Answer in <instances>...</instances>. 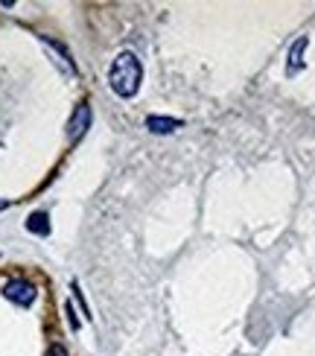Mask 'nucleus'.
<instances>
[{
    "label": "nucleus",
    "instance_id": "2",
    "mask_svg": "<svg viewBox=\"0 0 315 356\" xmlns=\"http://www.w3.org/2000/svg\"><path fill=\"white\" fill-rule=\"evenodd\" d=\"M3 295L12 301V304H18V307H29L35 301V295H38V289H35V284H29V280H24V277H15V280H9V284L3 286Z\"/></svg>",
    "mask_w": 315,
    "mask_h": 356
},
{
    "label": "nucleus",
    "instance_id": "6",
    "mask_svg": "<svg viewBox=\"0 0 315 356\" xmlns=\"http://www.w3.org/2000/svg\"><path fill=\"white\" fill-rule=\"evenodd\" d=\"M304 47H307V38H301L292 47V53H289V73H295L298 67H301V53H304Z\"/></svg>",
    "mask_w": 315,
    "mask_h": 356
},
{
    "label": "nucleus",
    "instance_id": "8",
    "mask_svg": "<svg viewBox=\"0 0 315 356\" xmlns=\"http://www.w3.org/2000/svg\"><path fill=\"white\" fill-rule=\"evenodd\" d=\"M50 356H67V353H65V348L56 345V348H50Z\"/></svg>",
    "mask_w": 315,
    "mask_h": 356
},
{
    "label": "nucleus",
    "instance_id": "4",
    "mask_svg": "<svg viewBox=\"0 0 315 356\" xmlns=\"http://www.w3.org/2000/svg\"><path fill=\"white\" fill-rule=\"evenodd\" d=\"M178 126H181V120H172V117H146V129L155 135H170Z\"/></svg>",
    "mask_w": 315,
    "mask_h": 356
},
{
    "label": "nucleus",
    "instance_id": "5",
    "mask_svg": "<svg viewBox=\"0 0 315 356\" xmlns=\"http://www.w3.org/2000/svg\"><path fill=\"white\" fill-rule=\"evenodd\" d=\"M26 231H33V234H38V236H47V234H50V216L44 213V211L29 213V219H26Z\"/></svg>",
    "mask_w": 315,
    "mask_h": 356
},
{
    "label": "nucleus",
    "instance_id": "3",
    "mask_svg": "<svg viewBox=\"0 0 315 356\" xmlns=\"http://www.w3.org/2000/svg\"><path fill=\"white\" fill-rule=\"evenodd\" d=\"M88 126H91V106H88V102H79L76 111H73V117H70V123H67V138L79 140L88 131Z\"/></svg>",
    "mask_w": 315,
    "mask_h": 356
},
{
    "label": "nucleus",
    "instance_id": "9",
    "mask_svg": "<svg viewBox=\"0 0 315 356\" xmlns=\"http://www.w3.org/2000/svg\"><path fill=\"white\" fill-rule=\"evenodd\" d=\"M6 207H9V202H6V199H0V211H6Z\"/></svg>",
    "mask_w": 315,
    "mask_h": 356
},
{
    "label": "nucleus",
    "instance_id": "1",
    "mask_svg": "<svg viewBox=\"0 0 315 356\" xmlns=\"http://www.w3.org/2000/svg\"><path fill=\"white\" fill-rule=\"evenodd\" d=\"M140 79H143V67H140V58L134 53H120L114 62H111V70H108V85L117 97H134L140 88Z\"/></svg>",
    "mask_w": 315,
    "mask_h": 356
},
{
    "label": "nucleus",
    "instance_id": "7",
    "mask_svg": "<svg viewBox=\"0 0 315 356\" xmlns=\"http://www.w3.org/2000/svg\"><path fill=\"white\" fill-rule=\"evenodd\" d=\"M67 316H70V327L79 330V318H76V313H73V304H67Z\"/></svg>",
    "mask_w": 315,
    "mask_h": 356
}]
</instances>
